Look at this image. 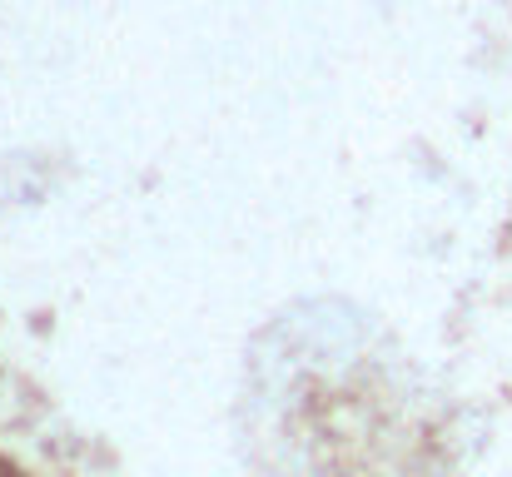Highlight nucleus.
Masks as SVG:
<instances>
[{"label":"nucleus","mask_w":512,"mask_h":477,"mask_svg":"<svg viewBox=\"0 0 512 477\" xmlns=\"http://www.w3.org/2000/svg\"><path fill=\"white\" fill-rule=\"evenodd\" d=\"M0 477H20V473H15V468H5V463H0Z\"/></svg>","instance_id":"obj_1"}]
</instances>
